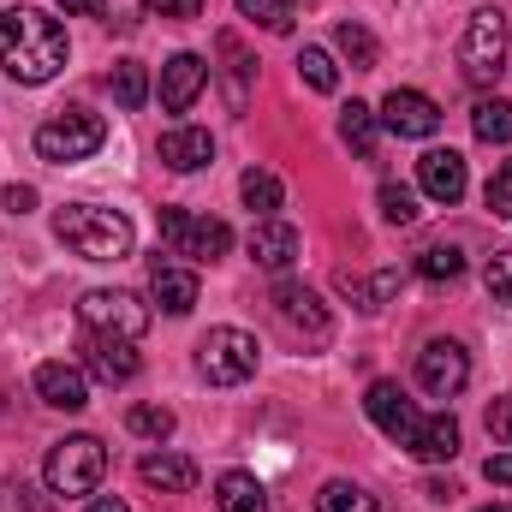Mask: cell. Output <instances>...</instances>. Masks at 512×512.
Returning a JSON list of instances; mask_svg holds the SVG:
<instances>
[{"label":"cell","instance_id":"7","mask_svg":"<svg viewBox=\"0 0 512 512\" xmlns=\"http://www.w3.org/2000/svg\"><path fill=\"white\" fill-rule=\"evenodd\" d=\"M256 334L245 328H209L203 334V346H197V370H203V382L215 387H239L256 376Z\"/></svg>","mask_w":512,"mask_h":512},{"label":"cell","instance_id":"11","mask_svg":"<svg viewBox=\"0 0 512 512\" xmlns=\"http://www.w3.org/2000/svg\"><path fill=\"white\" fill-rule=\"evenodd\" d=\"M274 316L292 328V334H304V340H328V310H322V298L310 292V286H298V280H280L274 286Z\"/></svg>","mask_w":512,"mask_h":512},{"label":"cell","instance_id":"27","mask_svg":"<svg viewBox=\"0 0 512 512\" xmlns=\"http://www.w3.org/2000/svg\"><path fill=\"white\" fill-rule=\"evenodd\" d=\"M340 137L358 149V155H376V137H382V114L376 108H364V102H352V108H340Z\"/></svg>","mask_w":512,"mask_h":512},{"label":"cell","instance_id":"38","mask_svg":"<svg viewBox=\"0 0 512 512\" xmlns=\"http://www.w3.org/2000/svg\"><path fill=\"white\" fill-rule=\"evenodd\" d=\"M483 197H489V209H495L501 221H512V161H507V167H495V179H489V191H483Z\"/></svg>","mask_w":512,"mask_h":512},{"label":"cell","instance_id":"36","mask_svg":"<svg viewBox=\"0 0 512 512\" xmlns=\"http://www.w3.org/2000/svg\"><path fill=\"white\" fill-rule=\"evenodd\" d=\"M382 215L393 221V227H417V215H423V209H417V191L387 179V185H382Z\"/></svg>","mask_w":512,"mask_h":512},{"label":"cell","instance_id":"26","mask_svg":"<svg viewBox=\"0 0 512 512\" xmlns=\"http://www.w3.org/2000/svg\"><path fill=\"white\" fill-rule=\"evenodd\" d=\"M334 48L358 66V72H376V60H382V48H376V36L358 24V18H346V24H334Z\"/></svg>","mask_w":512,"mask_h":512},{"label":"cell","instance_id":"25","mask_svg":"<svg viewBox=\"0 0 512 512\" xmlns=\"http://www.w3.org/2000/svg\"><path fill=\"white\" fill-rule=\"evenodd\" d=\"M340 292H346V298H352L358 310H382L387 298L399 292V268H382L376 280H358V274L346 268V274H340Z\"/></svg>","mask_w":512,"mask_h":512},{"label":"cell","instance_id":"21","mask_svg":"<svg viewBox=\"0 0 512 512\" xmlns=\"http://www.w3.org/2000/svg\"><path fill=\"white\" fill-rule=\"evenodd\" d=\"M137 477H143L149 489H161V495H185V489L197 483V465H191L185 453H143Z\"/></svg>","mask_w":512,"mask_h":512},{"label":"cell","instance_id":"3","mask_svg":"<svg viewBox=\"0 0 512 512\" xmlns=\"http://www.w3.org/2000/svg\"><path fill=\"white\" fill-rule=\"evenodd\" d=\"M42 477H48L54 495H72V501H78V495H96L102 477H108V447H102L96 435H66V441L48 447Z\"/></svg>","mask_w":512,"mask_h":512},{"label":"cell","instance_id":"23","mask_svg":"<svg viewBox=\"0 0 512 512\" xmlns=\"http://www.w3.org/2000/svg\"><path fill=\"white\" fill-rule=\"evenodd\" d=\"M215 507L221 512H268V495H262V483H256L251 471H221Z\"/></svg>","mask_w":512,"mask_h":512},{"label":"cell","instance_id":"14","mask_svg":"<svg viewBox=\"0 0 512 512\" xmlns=\"http://www.w3.org/2000/svg\"><path fill=\"white\" fill-rule=\"evenodd\" d=\"M203 84H209V60H203V54H173V60L161 66V108H167V114H185V108L203 96Z\"/></svg>","mask_w":512,"mask_h":512},{"label":"cell","instance_id":"17","mask_svg":"<svg viewBox=\"0 0 512 512\" xmlns=\"http://www.w3.org/2000/svg\"><path fill=\"white\" fill-rule=\"evenodd\" d=\"M215 161V137L203 126H173L161 131V167H173V173H197V167H209Z\"/></svg>","mask_w":512,"mask_h":512},{"label":"cell","instance_id":"15","mask_svg":"<svg viewBox=\"0 0 512 512\" xmlns=\"http://www.w3.org/2000/svg\"><path fill=\"white\" fill-rule=\"evenodd\" d=\"M36 393H42V405H54V411H84V405H90V376H84L78 364L54 358V364H36Z\"/></svg>","mask_w":512,"mask_h":512},{"label":"cell","instance_id":"32","mask_svg":"<svg viewBox=\"0 0 512 512\" xmlns=\"http://www.w3.org/2000/svg\"><path fill=\"white\" fill-rule=\"evenodd\" d=\"M417 274L435 280V286H441V280H459V274H465V256H459V245H429V251L417 256Z\"/></svg>","mask_w":512,"mask_h":512},{"label":"cell","instance_id":"31","mask_svg":"<svg viewBox=\"0 0 512 512\" xmlns=\"http://www.w3.org/2000/svg\"><path fill=\"white\" fill-rule=\"evenodd\" d=\"M298 78H304L316 96H334V90H340V66H334L328 48H304V54H298Z\"/></svg>","mask_w":512,"mask_h":512},{"label":"cell","instance_id":"19","mask_svg":"<svg viewBox=\"0 0 512 512\" xmlns=\"http://www.w3.org/2000/svg\"><path fill=\"white\" fill-rule=\"evenodd\" d=\"M292 256H298V233H292L286 221H256V227H251V262H256V268L286 274V268H292Z\"/></svg>","mask_w":512,"mask_h":512},{"label":"cell","instance_id":"10","mask_svg":"<svg viewBox=\"0 0 512 512\" xmlns=\"http://www.w3.org/2000/svg\"><path fill=\"white\" fill-rule=\"evenodd\" d=\"M364 411H370V423L382 429L387 441H399V447H411V435H417V405L405 399V387L399 382H370V393H364Z\"/></svg>","mask_w":512,"mask_h":512},{"label":"cell","instance_id":"4","mask_svg":"<svg viewBox=\"0 0 512 512\" xmlns=\"http://www.w3.org/2000/svg\"><path fill=\"white\" fill-rule=\"evenodd\" d=\"M102 143H108V120H102V114H84V108H66V114H54L48 126H36V155L54 161V167L90 161Z\"/></svg>","mask_w":512,"mask_h":512},{"label":"cell","instance_id":"34","mask_svg":"<svg viewBox=\"0 0 512 512\" xmlns=\"http://www.w3.org/2000/svg\"><path fill=\"white\" fill-rule=\"evenodd\" d=\"M0 512H54V501H48L36 483H24V477H6V483H0Z\"/></svg>","mask_w":512,"mask_h":512},{"label":"cell","instance_id":"40","mask_svg":"<svg viewBox=\"0 0 512 512\" xmlns=\"http://www.w3.org/2000/svg\"><path fill=\"white\" fill-rule=\"evenodd\" d=\"M143 12H155V18H197L203 0H143Z\"/></svg>","mask_w":512,"mask_h":512},{"label":"cell","instance_id":"29","mask_svg":"<svg viewBox=\"0 0 512 512\" xmlns=\"http://www.w3.org/2000/svg\"><path fill=\"white\" fill-rule=\"evenodd\" d=\"M471 131H477L483 143H512V102L483 96V102L471 108Z\"/></svg>","mask_w":512,"mask_h":512},{"label":"cell","instance_id":"6","mask_svg":"<svg viewBox=\"0 0 512 512\" xmlns=\"http://www.w3.org/2000/svg\"><path fill=\"white\" fill-rule=\"evenodd\" d=\"M78 322L84 334H108V340H143L149 328V304L137 292H120V286H96L78 298Z\"/></svg>","mask_w":512,"mask_h":512},{"label":"cell","instance_id":"45","mask_svg":"<svg viewBox=\"0 0 512 512\" xmlns=\"http://www.w3.org/2000/svg\"><path fill=\"white\" fill-rule=\"evenodd\" d=\"M423 495H429V501H453V495H459V489H453V483H441V477H435V483H429V489H423Z\"/></svg>","mask_w":512,"mask_h":512},{"label":"cell","instance_id":"16","mask_svg":"<svg viewBox=\"0 0 512 512\" xmlns=\"http://www.w3.org/2000/svg\"><path fill=\"white\" fill-rule=\"evenodd\" d=\"M84 364L90 376L108 387H120L137 376V340H108V334H84Z\"/></svg>","mask_w":512,"mask_h":512},{"label":"cell","instance_id":"35","mask_svg":"<svg viewBox=\"0 0 512 512\" xmlns=\"http://www.w3.org/2000/svg\"><path fill=\"white\" fill-rule=\"evenodd\" d=\"M239 12L251 18V24H262V30H274V36H286L292 30V0H239Z\"/></svg>","mask_w":512,"mask_h":512},{"label":"cell","instance_id":"42","mask_svg":"<svg viewBox=\"0 0 512 512\" xmlns=\"http://www.w3.org/2000/svg\"><path fill=\"white\" fill-rule=\"evenodd\" d=\"M6 209H12V215H30V209H36V191H30V185H6Z\"/></svg>","mask_w":512,"mask_h":512},{"label":"cell","instance_id":"39","mask_svg":"<svg viewBox=\"0 0 512 512\" xmlns=\"http://www.w3.org/2000/svg\"><path fill=\"white\" fill-rule=\"evenodd\" d=\"M483 423H489V435H495L501 447H512V399H495V405L483 411Z\"/></svg>","mask_w":512,"mask_h":512},{"label":"cell","instance_id":"43","mask_svg":"<svg viewBox=\"0 0 512 512\" xmlns=\"http://www.w3.org/2000/svg\"><path fill=\"white\" fill-rule=\"evenodd\" d=\"M66 12H84V18H102L108 12V0H60Z\"/></svg>","mask_w":512,"mask_h":512},{"label":"cell","instance_id":"33","mask_svg":"<svg viewBox=\"0 0 512 512\" xmlns=\"http://www.w3.org/2000/svg\"><path fill=\"white\" fill-rule=\"evenodd\" d=\"M126 429L143 435V441H167V435H173V411H167V405H131Z\"/></svg>","mask_w":512,"mask_h":512},{"label":"cell","instance_id":"46","mask_svg":"<svg viewBox=\"0 0 512 512\" xmlns=\"http://www.w3.org/2000/svg\"><path fill=\"white\" fill-rule=\"evenodd\" d=\"M477 512H512L507 501H489V507H477Z\"/></svg>","mask_w":512,"mask_h":512},{"label":"cell","instance_id":"2","mask_svg":"<svg viewBox=\"0 0 512 512\" xmlns=\"http://www.w3.org/2000/svg\"><path fill=\"white\" fill-rule=\"evenodd\" d=\"M54 239L72 256H84V262H120V256H131V245H137V227H131L120 209L66 203V209L54 215Z\"/></svg>","mask_w":512,"mask_h":512},{"label":"cell","instance_id":"20","mask_svg":"<svg viewBox=\"0 0 512 512\" xmlns=\"http://www.w3.org/2000/svg\"><path fill=\"white\" fill-rule=\"evenodd\" d=\"M215 48H221V60H227V66H221V78H227V108H233V114H245V102H251V78H256V60L239 48V36H233V30H221V42H215Z\"/></svg>","mask_w":512,"mask_h":512},{"label":"cell","instance_id":"37","mask_svg":"<svg viewBox=\"0 0 512 512\" xmlns=\"http://www.w3.org/2000/svg\"><path fill=\"white\" fill-rule=\"evenodd\" d=\"M483 286H489L501 304H512V251H495L483 262Z\"/></svg>","mask_w":512,"mask_h":512},{"label":"cell","instance_id":"44","mask_svg":"<svg viewBox=\"0 0 512 512\" xmlns=\"http://www.w3.org/2000/svg\"><path fill=\"white\" fill-rule=\"evenodd\" d=\"M84 512H131V507L120 501V495H96V501H90Z\"/></svg>","mask_w":512,"mask_h":512},{"label":"cell","instance_id":"18","mask_svg":"<svg viewBox=\"0 0 512 512\" xmlns=\"http://www.w3.org/2000/svg\"><path fill=\"white\" fill-rule=\"evenodd\" d=\"M149 298H155L167 316H191V310H197V274L179 268V262H155V268H149Z\"/></svg>","mask_w":512,"mask_h":512},{"label":"cell","instance_id":"28","mask_svg":"<svg viewBox=\"0 0 512 512\" xmlns=\"http://www.w3.org/2000/svg\"><path fill=\"white\" fill-rule=\"evenodd\" d=\"M108 90H114V102L137 114L143 102H149V72H143V60H120L114 72H108Z\"/></svg>","mask_w":512,"mask_h":512},{"label":"cell","instance_id":"9","mask_svg":"<svg viewBox=\"0 0 512 512\" xmlns=\"http://www.w3.org/2000/svg\"><path fill=\"white\" fill-rule=\"evenodd\" d=\"M465 382H471V352H465L459 340H429V346L417 352V387H423L429 399H453Z\"/></svg>","mask_w":512,"mask_h":512},{"label":"cell","instance_id":"1","mask_svg":"<svg viewBox=\"0 0 512 512\" xmlns=\"http://www.w3.org/2000/svg\"><path fill=\"white\" fill-rule=\"evenodd\" d=\"M72 42H66V24L48 18L42 6H6L0 12V66L12 84H48L60 66H66Z\"/></svg>","mask_w":512,"mask_h":512},{"label":"cell","instance_id":"8","mask_svg":"<svg viewBox=\"0 0 512 512\" xmlns=\"http://www.w3.org/2000/svg\"><path fill=\"white\" fill-rule=\"evenodd\" d=\"M161 239H167V251L173 256H191V262H221L227 245H233L227 221H215V215H191V209H161Z\"/></svg>","mask_w":512,"mask_h":512},{"label":"cell","instance_id":"22","mask_svg":"<svg viewBox=\"0 0 512 512\" xmlns=\"http://www.w3.org/2000/svg\"><path fill=\"white\" fill-rule=\"evenodd\" d=\"M411 453L423 459V465H441V459H453L459 453V423L441 411V417H423L417 423V435H411Z\"/></svg>","mask_w":512,"mask_h":512},{"label":"cell","instance_id":"12","mask_svg":"<svg viewBox=\"0 0 512 512\" xmlns=\"http://www.w3.org/2000/svg\"><path fill=\"white\" fill-rule=\"evenodd\" d=\"M417 185H423V197L429 203H459L465 197V185H471V173H465V155L459 149H429L423 161H417Z\"/></svg>","mask_w":512,"mask_h":512},{"label":"cell","instance_id":"41","mask_svg":"<svg viewBox=\"0 0 512 512\" xmlns=\"http://www.w3.org/2000/svg\"><path fill=\"white\" fill-rule=\"evenodd\" d=\"M483 477H489L495 489H512V453H489V465H483Z\"/></svg>","mask_w":512,"mask_h":512},{"label":"cell","instance_id":"24","mask_svg":"<svg viewBox=\"0 0 512 512\" xmlns=\"http://www.w3.org/2000/svg\"><path fill=\"white\" fill-rule=\"evenodd\" d=\"M239 197H245V209H251L256 221H274V209L286 203V185H280L274 173H262V167H251V173L239 179Z\"/></svg>","mask_w":512,"mask_h":512},{"label":"cell","instance_id":"30","mask_svg":"<svg viewBox=\"0 0 512 512\" xmlns=\"http://www.w3.org/2000/svg\"><path fill=\"white\" fill-rule=\"evenodd\" d=\"M316 512H382L376 507V495L370 489H358V483H322V495H316Z\"/></svg>","mask_w":512,"mask_h":512},{"label":"cell","instance_id":"5","mask_svg":"<svg viewBox=\"0 0 512 512\" xmlns=\"http://www.w3.org/2000/svg\"><path fill=\"white\" fill-rule=\"evenodd\" d=\"M459 66L471 84H495L507 72V12L501 6H477L459 42Z\"/></svg>","mask_w":512,"mask_h":512},{"label":"cell","instance_id":"13","mask_svg":"<svg viewBox=\"0 0 512 512\" xmlns=\"http://www.w3.org/2000/svg\"><path fill=\"white\" fill-rule=\"evenodd\" d=\"M382 126L393 137H435L441 131V108L423 96V90H393L382 102Z\"/></svg>","mask_w":512,"mask_h":512}]
</instances>
